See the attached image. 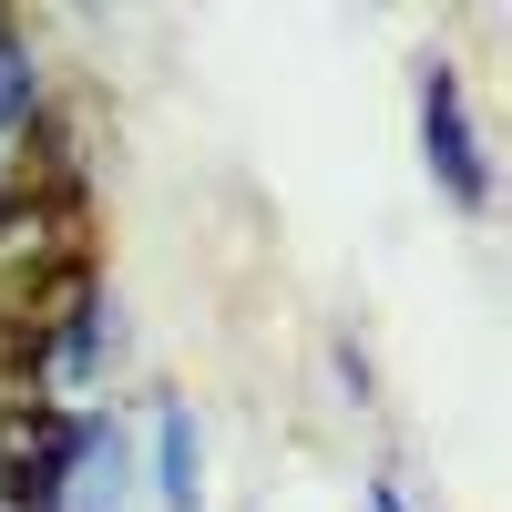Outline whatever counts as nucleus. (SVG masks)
I'll use <instances>...</instances> for the list:
<instances>
[{"mask_svg":"<svg viewBox=\"0 0 512 512\" xmlns=\"http://www.w3.org/2000/svg\"><path fill=\"white\" fill-rule=\"evenodd\" d=\"M72 461H82V410H52V400L0 410V512H62Z\"/></svg>","mask_w":512,"mask_h":512,"instance_id":"f257e3e1","label":"nucleus"},{"mask_svg":"<svg viewBox=\"0 0 512 512\" xmlns=\"http://www.w3.org/2000/svg\"><path fill=\"white\" fill-rule=\"evenodd\" d=\"M52 267H82V195H41V185H11L0 195V277L31 287Z\"/></svg>","mask_w":512,"mask_h":512,"instance_id":"f03ea898","label":"nucleus"},{"mask_svg":"<svg viewBox=\"0 0 512 512\" xmlns=\"http://www.w3.org/2000/svg\"><path fill=\"white\" fill-rule=\"evenodd\" d=\"M420 154L451 205H492V164H482V134L461 113V72L451 62H420Z\"/></svg>","mask_w":512,"mask_h":512,"instance_id":"7ed1b4c3","label":"nucleus"},{"mask_svg":"<svg viewBox=\"0 0 512 512\" xmlns=\"http://www.w3.org/2000/svg\"><path fill=\"white\" fill-rule=\"evenodd\" d=\"M154 492H164V512L205 502V451H195V410L185 400H164V420H154Z\"/></svg>","mask_w":512,"mask_h":512,"instance_id":"20e7f679","label":"nucleus"},{"mask_svg":"<svg viewBox=\"0 0 512 512\" xmlns=\"http://www.w3.org/2000/svg\"><path fill=\"white\" fill-rule=\"evenodd\" d=\"M21 72V41H11V21H0V82H11Z\"/></svg>","mask_w":512,"mask_h":512,"instance_id":"39448f33","label":"nucleus"}]
</instances>
